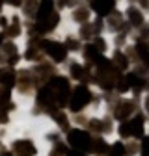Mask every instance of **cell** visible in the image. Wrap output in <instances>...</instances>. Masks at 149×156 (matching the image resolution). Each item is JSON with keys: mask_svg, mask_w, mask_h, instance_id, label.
I'll list each match as a JSON object with an SVG mask.
<instances>
[{"mask_svg": "<svg viewBox=\"0 0 149 156\" xmlns=\"http://www.w3.org/2000/svg\"><path fill=\"white\" fill-rule=\"evenodd\" d=\"M69 143L78 151H86L89 147V138L82 130H73V132H69Z\"/></svg>", "mask_w": 149, "mask_h": 156, "instance_id": "6da1fadb", "label": "cell"}, {"mask_svg": "<svg viewBox=\"0 0 149 156\" xmlns=\"http://www.w3.org/2000/svg\"><path fill=\"white\" fill-rule=\"evenodd\" d=\"M88 102H89V93H88V89H86V87H78L77 91H74L73 99H71V110H73V112H78V110H82Z\"/></svg>", "mask_w": 149, "mask_h": 156, "instance_id": "7a4b0ae2", "label": "cell"}, {"mask_svg": "<svg viewBox=\"0 0 149 156\" xmlns=\"http://www.w3.org/2000/svg\"><path fill=\"white\" fill-rule=\"evenodd\" d=\"M45 50H47V54H50L56 62H60V60H64L65 58V47L64 45H60V43H54V41H47L45 45Z\"/></svg>", "mask_w": 149, "mask_h": 156, "instance_id": "3957f363", "label": "cell"}, {"mask_svg": "<svg viewBox=\"0 0 149 156\" xmlns=\"http://www.w3.org/2000/svg\"><path fill=\"white\" fill-rule=\"evenodd\" d=\"M13 149L17 151L19 156H34V154H35V147H34L30 141H26V140L17 141V143L13 145Z\"/></svg>", "mask_w": 149, "mask_h": 156, "instance_id": "277c9868", "label": "cell"}, {"mask_svg": "<svg viewBox=\"0 0 149 156\" xmlns=\"http://www.w3.org/2000/svg\"><path fill=\"white\" fill-rule=\"evenodd\" d=\"M114 8V0H93V9L99 15H106Z\"/></svg>", "mask_w": 149, "mask_h": 156, "instance_id": "5b68a950", "label": "cell"}, {"mask_svg": "<svg viewBox=\"0 0 149 156\" xmlns=\"http://www.w3.org/2000/svg\"><path fill=\"white\" fill-rule=\"evenodd\" d=\"M52 8H54L52 0H43L41 6H39V11H37V19L43 23V21H47L49 17H52Z\"/></svg>", "mask_w": 149, "mask_h": 156, "instance_id": "8992f818", "label": "cell"}, {"mask_svg": "<svg viewBox=\"0 0 149 156\" xmlns=\"http://www.w3.org/2000/svg\"><path fill=\"white\" fill-rule=\"evenodd\" d=\"M129 126V136L133 134V136H142L144 134V123H142V117H136V121L133 123H127Z\"/></svg>", "mask_w": 149, "mask_h": 156, "instance_id": "52a82bcc", "label": "cell"}, {"mask_svg": "<svg viewBox=\"0 0 149 156\" xmlns=\"http://www.w3.org/2000/svg\"><path fill=\"white\" fill-rule=\"evenodd\" d=\"M15 82V76L9 73V71H0V84L4 86H11Z\"/></svg>", "mask_w": 149, "mask_h": 156, "instance_id": "ba28073f", "label": "cell"}, {"mask_svg": "<svg viewBox=\"0 0 149 156\" xmlns=\"http://www.w3.org/2000/svg\"><path fill=\"white\" fill-rule=\"evenodd\" d=\"M129 17H130V23H133V24H142V15H140V11H136L134 8H130L129 9Z\"/></svg>", "mask_w": 149, "mask_h": 156, "instance_id": "9c48e42d", "label": "cell"}, {"mask_svg": "<svg viewBox=\"0 0 149 156\" xmlns=\"http://www.w3.org/2000/svg\"><path fill=\"white\" fill-rule=\"evenodd\" d=\"M130 112H133V110H130V104H123V106H121V110L118 108L116 115H118V117H121V119H123V117H127V115H129Z\"/></svg>", "mask_w": 149, "mask_h": 156, "instance_id": "30bf717a", "label": "cell"}, {"mask_svg": "<svg viewBox=\"0 0 149 156\" xmlns=\"http://www.w3.org/2000/svg\"><path fill=\"white\" fill-rule=\"evenodd\" d=\"M71 73H73L74 78H80V76H82V69H80L78 65H73V67H71Z\"/></svg>", "mask_w": 149, "mask_h": 156, "instance_id": "8fae6325", "label": "cell"}, {"mask_svg": "<svg viewBox=\"0 0 149 156\" xmlns=\"http://www.w3.org/2000/svg\"><path fill=\"white\" fill-rule=\"evenodd\" d=\"M142 154H144V156H149V140H144V145H142Z\"/></svg>", "mask_w": 149, "mask_h": 156, "instance_id": "7c38bea8", "label": "cell"}, {"mask_svg": "<svg viewBox=\"0 0 149 156\" xmlns=\"http://www.w3.org/2000/svg\"><path fill=\"white\" fill-rule=\"evenodd\" d=\"M116 60L119 62V65H121V67H127V60H125V56H123V54H119V52H118V56H116Z\"/></svg>", "mask_w": 149, "mask_h": 156, "instance_id": "4fadbf2b", "label": "cell"}, {"mask_svg": "<svg viewBox=\"0 0 149 156\" xmlns=\"http://www.w3.org/2000/svg\"><path fill=\"white\" fill-rule=\"evenodd\" d=\"M77 17H78V21H84V17H86V11H78V13H77Z\"/></svg>", "mask_w": 149, "mask_h": 156, "instance_id": "5bb4252c", "label": "cell"}, {"mask_svg": "<svg viewBox=\"0 0 149 156\" xmlns=\"http://www.w3.org/2000/svg\"><path fill=\"white\" fill-rule=\"evenodd\" d=\"M69 156H84V154H80V152H71Z\"/></svg>", "mask_w": 149, "mask_h": 156, "instance_id": "9a60e30c", "label": "cell"}, {"mask_svg": "<svg viewBox=\"0 0 149 156\" xmlns=\"http://www.w3.org/2000/svg\"><path fill=\"white\" fill-rule=\"evenodd\" d=\"M0 156H9V154H8V152H2V154H0Z\"/></svg>", "mask_w": 149, "mask_h": 156, "instance_id": "2e32d148", "label": "cell"}, {"mask_svg": "<svg viewBox=\"0 0 149 156\" xmlns=\"http://www.w3.org/2000/svg\"><path fill=\"white\" fill-rule=\"evenodd\" d=\"M0 43H2V37H0Z\"/></svg>", "mask_w": 149, "mask_h": 156, "instance_id": "e0dca14e", "label": "cell"}]
</instances>
